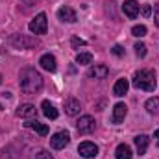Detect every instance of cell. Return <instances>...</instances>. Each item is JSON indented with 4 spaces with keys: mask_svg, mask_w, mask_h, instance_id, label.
<instances>
[{
    "mask_svg": "<svg viewBox=\"0 0 159 159\" xmlns=\"http://www.w3.org/2000/svg\"><path fill=\"white\" fill-rule=\"evenodd\" d=\"M19 85H20V91L24 94H37L43 89V76L34 67H26V69L20 70Z\"/></svg>",
    "mask_w": 159,
    "mask_h": 159,
    "instance_id": "obj_1",
    "label": "cell"
},
{
    "mask_svg": "<svg viewBox=\"0 0 159 159\" xmlns=\"http://www.w3.org/2000/svg\"><path fill=\"white\" fill-rule=\"evenodd\" d=\"M133 87L141 89V91L154 93L156 91V72L148 70V69L135 72V76H133Z\"/></svg>",
    "mask_w": 159,
    "mask_h": 159,
    "instance_id": "obj_2",
    "label": "cell"
},
{
    "mask_svg": "<svg viewBox=\"0 0 159 159\" xmlns=\"http://www.w3.org/2000/svg\"><path fill=\"white\" fill-rule=\"evenodd\" d=\"M9 43H11V46H15V48H20V50H24V48H34V46H37L39 44V41L35 39V37H32V35H19V34H13L11 37H9Z\"/></svg>",
    "mask_w": 159,
    "mask_h": 159,
    "instance_id": "obj_3",
    "label": "cell"
},
{
    "mask_svg": "<svg viewBox=\"0 0 159 159\" xmlns=\"http://www.w3.org/2000/svg\"><path fill=\"white\" fill-rule=\"evenodd\" d=\"M28 30H30L32 34H35V35H44V34H46V30H48V24H46V15H44V13H39L34 20H30Z\"/></svg>",
    "mask_w": 159,
    "mask_h": 159,
    "instance_id": "obj_4",
    "label": "cell"
},
{
    "mask_svg": "<svg viewBox=\"0 0 159 159\" xmlns=\"http://www.w3.org/2000/svg\"><path fill=\"white\" fill-rule=\"evenodd\" d=\"M76 128H78V133L87 135V133H93V131H94L96 122H94V119H93L91 115H83V117H80V119H78Z\"/></svg>",
    "mask_w": 159,
    "mask_h": 159,
    "instance_id": "obj_5",
    "label": "cell"
},
{
    "mask_svg": "<svg viewBox=\"0 0 159 159\" xmlns=\"http://www.w3.org/2000/svg\"><path fill=\"white\" fill-rule=\"evenodd\" d=\"M69 143H70L69 131H57V133H54V135L50 137V146H52L54 150H63Z\"/></svg>",
    "mask_w": 159,
    "mask_h": 159,
    "instance_id": "obj_6",
    "label": "cell"
},
{
    "mask_svg": "<svg viewBox=\"0 0 159 159\" xmlns=\"http://www.w3.org/2000/svg\"><path fill=\"white\" fill-rule=\"evenodd\" d=\"M78 154L85 159L96 157V156H98V146H96L94 143H91V141H85V143H81L78 146Z\"/></svg>",
    "mask_w": 159,
    "mask_h": 159,
    "instance_id": "obj_7",
    "label": "cell"
},
{
    "mask_svg": "<svg viewBox=\"0 0 159 159\" xmlns=\"http://www.w3.org/2000/svg\"><path fill=\"white\" fill-rule=\"evenodd\" d=\"M57 19L59 20H63V22H76L78 20V15H76V11L72 9V7H69V6H63V7H59L57 9Z\"/></svg>",
    "mask_w": 159,
    "mask_h": 159,
    "instance_id": "obj_8",
    "label": "cell"
},
{
    "mask_svg": "<svg viewBox=\"0 0 159 159\" xmlns=\"http://www.w3.org/2000/svg\"><path fill=\"white\" fill-rule=\"evenodd\" d=\"M122 9H124V15L128 19H135L139 15V4L135 0H126L124 6H122Z\"/></svg>",
    "mask_w": 159,
    "mask_h": 159,
    "instance_id": "obj_9",
    "label": "cell"
},
{
    "mask_svg": "<svg viewBox=\"0 0 159 159\" xmlns=\"http://www.w3.org/2000/svg\"><path fill=\"white\" fill-rule=\"evenodd\" d=\"M39 65L44 69V70H48V72H56V69H57L56 57H54V56H50V54H44V56L41 57V59H39Z\"/></svg>",
    "mask_w": 159,
    "mask_h": 159,
    "instance_id": "obj_10",
    "label": "cell"
},
{
    "mask_svg": "<svg viewBox=\"0 0 159 159\" xmlns=\"http://www.w3.org/2000/svg\"><path fill=\"white\" fill-rule=\"evenodd\" d=\"M126 113H128V107H126V104H122V102H119V104H115V107H113V124H120L122 120H124V117H126Z\"/></svg>",
    "mask_w": 159,
    "mask_h": 159,
    "instance_id": "obj_11",
    "label": "cell"
},
{
    "mask_svg": "<svg viewBox=\"0 0 159 159\" xmlns=\"http://www.w3.org/2000/svg\"><path fill=\"white\" fill-rule=\"evenodd\" d=\"M107 74H109V69L106 65H94L89 70V78H94V80H104Z\"/></svg>",
    "mask_w": 159,
    "mask_h": 159,
    "instance_id": "obj_12",
    "label": "cell"
},
{
    "mask_svg": "<svg viewBox=\"0 0 159 159\" xmlns=\"http://www.w3.org/2000/svg\"><path fill=\"white\" fill-rule=\"evenodd\" d=\"M35 113H37V109H35V106H32V104H22V106L17 109V117H20V119L35 117Z\"/></svg>",
    "mask_w": 159,
    "mask_h": 159,
    "instance_id": "obj_13",
    "label": "cell"
},
{
    "mask_svg": "<svg viewBox=\"0 0 159 159\" xmlns=\"http://www.w3.org/2000/svg\"><path fill=\"white\" fill-rule=\"evenodd\" d=\"M80 102L76 98H69L67 102H65V113L69 115V117H74V115H78L80 113Z\"/></svg>",
    "mask_w": 159,
    "mask_h": 159,
    "instance_id": "obj_14",
    "label": "cell"
},
{
    "mask_svg": "<svg viewBox=\"0 0 159 159\" xmlns=\"http://www.w3.org/2000/svg\"><path fill=\"white\" fill-rule=\"evenodd\" d=\"M128 89H129V81L126 78H120V80H117V83L113 87V94L115 96H124L128 93Z\"/></svg>",
    "mask_w": 159,
    "mask_h": 159,
    "instance_id": "obj_15",
    "label": "cell"
},
{
    "mask_svg": "<svg viewBox=\"0 0 159 159\" xmlns=\"http://www.w3.org/2000/svg\"><path fill=\"white\" fill-rule=\"evenodd\" d=\"M24 126L30 128V129H34V131H37L39 135H48V126L43 124V122H39V120H28Z\"/></svg>",
    "mask_w": 159,
    "mask_h": 159,
    "instance_id": "obj_16",
    "label": "cell"
},
{
    "mask_svg": "<svg viewBox=\"0 0 159 159\" xmlns=\"http://www.w3.org/2000/svg\"><path fill=\"white\" fill-rule=\"evenodd\" d=\"M148 143H150V139H148V135H137V137H135V146H137V154H139V156H143V154H146V148H148Z\"/></svg>",
    "mask_w": 159,
    "mask_h": 159,
    "instance_id": "obj_17",
    "label": "cell"
},
{
    "mask_svg": "<svg viewBox=\"0 0 159 159\" xmlns=\"http://www.w3.org/2000/svg\"><path fill=\"white\" fill-rule=\"evenodd\" d=\"M41 107H43V113H44V117H46V119H50V120L57 119V115H59V113H57V109H56L48 100H44V102L41 104Z\"/></svg>",
    "mask_w": 159,
    "mask_h": 159,
    "instance_id": "obj_18",
    "label": "cell"
},
{
    "mask_svg": "<svg viewBox=\"0 0 159 159\" xmlns=\"http://www.w3.org/2000/svg\"><path fill=\"white\" fill-rule=\"evenodd\" d=\"M115 159H131V148L128 144H119L115 150Z\"/></svg>",
    "mask_w": 159,
    "mask_h": 159,
    "instance_id": "obj_19",
    "label": "cell"
},
{
    "mask_svg": "<svg viewBox=\"0 0 159 159\" xmlns=\"http://www.w3.org/2000/svg\"><path fill=\"white\" fill-rule=\"evenodd\" d=\"M146 111L150 115H159V96H154V98H148L146 104H144Z\"/></svg>",
    "mask_w": 159,
    "mask_h": 159,
    "instance_id": "obj_20",
    "label": "cell"
},
{
    "mask_svg": "<svg viewBox=\"0 0 159 159\" xmlns=\"http://www.w3.org/2000/svg\"><path fill=\"white\" fill-rule=\"evenodd\" d=\"M91 61H93V54L91 52H80L76 56V63L78 65H91Z\"/></svg>",
    "mask_w": 159,
    "mask_h": 159,
    "instance_id": "obj_21",
    "label": "cell"
},
{
    "mask_svg": "<svg viewBox=\"0 0 159 159\" xmlns=\"http://www.w3.org/2000/svg\"><path fill=\"white\" fill-rule=\"evenodd\" d=\"M146 32H148V30H146V26H144V24H137V26H133V28H131V34H133L135 37H144V35H146Z\"/></svg>",
    "mask_w": 159,
    "mask_h": 159,
    "instance_id": "obj_22",
    "label": "cell"
},
{
    "mask_svg": "<svg viewBox=\"0 0 159 159\" xmlns=\"http://www.w3.org/2000/svg\"><path fill=\"white\" fill-rule=\"evenodd\" d=\"M135 52H137V56H139V57H144V56H146V44L137 43V44H135Z\"/></svg>",
    "mask_w": 159,
    "mask_h": 159,
    "instance_id": "obj_23",
    "label": "cell"
},
{
    "mask_svg": "<svg viewBox=\"0 0 159 159\" xmlns=\"http://www.w3.org/2000/svg\"><path fill=\"white\" fill-rule=\"evenodd\" d=\"M35 159H54V157H52V154H50V152L41 150V152H37V154H35Z\"/></svg>",
    "mask_w": 159,
    "mask_h": 159,
    "instance_id": "obj_24",
    "label": "cell"
},
{
    "mask_svg": "<svg viewBox=\"0 0 159 159\" xmlns=\"http://www.w3.org/2000/svg\"><path fill=\"white\" fill-rule=\"evenodd\" d=\"M141 13H143V17H150V15H152V6H150V4H144V6L141 7Z\"/></svg>",
    "mask_w": 159,
    "mask_h": 159,
    "instance_id": "obj_25",
    "label": "cell"
},
{
    "mask_svg": "<svg viewBox=\"0 0 159 159\" xmlns=\"http://www.w3.org/2000/svg\"><path fill=\"white\" fill-rule=\"evenodd\" d=\"M111 52H113V56H117V57H120V56H124V48H122L120 44H115V46L111 48Z\"/></svg>",
    "mask_w": 159,
    "mask_h": 159,
    "instance_id": "obj_26",
    "label": "cell"
},
{
    "mask_svg": "<svg viewBox=\"0 0 159 159\" xmlns=\"http://www.w3.org/2000/svg\"><path fill=\"white\" fill-rule=\"evenodd\" d=\"M85 44H87V43H85L83 39H80V37H72V46H74V48H78V46H85Z\"/></svg>",
    "mask_w": 159,
    "mask_h": 159,
    "instance_id": "obj_27",
    "label": "cell"
},
{
    "mask_svg": "<svg viewBox=\"0 0 159 159\" xmlns=\"http://www.w3.org/2000/svg\"><path fill=\"white\" fill-rule=\"evenodd\" d=\"M154 20H156V24L159 26V4L156 6V9H154Z\"/></svg>",
    "mask_w": 159,
    "mask_h": 159,
    "instance_id": "obj_28",
    "label": "cell"
},
{
    "mask_svg": "<svg viewBox=\"0 0 159 159\" xmlns=\"http://www.w3.org/2000/svg\"><path fill=\"white\" fill-rule=\"evenodd\" d=\"M22 4H26V6H32V4H35V2H39V0H20Z\"/></svg>",
    "mask_w": 159,
    "mask_h": 159,
    "instance_id": "obj_29",
    "label": "cell"
},
{
    "mask_svg": "<svg viewBox=\"0 0 159 159\" xmlns=\"http://www.w3.org/2000/svg\"><path fill=\"white\" fill-rule=\"evenodd\" d=\"M154 139H157V146H159V128L156 129V133H154Z\"/></svg>",
    "mask_w": 159,
    "mask_h": 159,
    "instance_id": "obj_30",
    "label": "cell"
},
{
    "mask_svg": "<svg viewBox=\"0 0 159 159\" xmlns=\"http://www.w3.org/2000/svg\"><path fill=\"white\" fill-rule=\"evenodd\" d=\"M0 83H2V76H0Z\"/></svg>",
    "mask_w": 159,
    "mask_h": 159,
    "instance_id": "obj_31",
    "label": "cell"
}]
</instances>
